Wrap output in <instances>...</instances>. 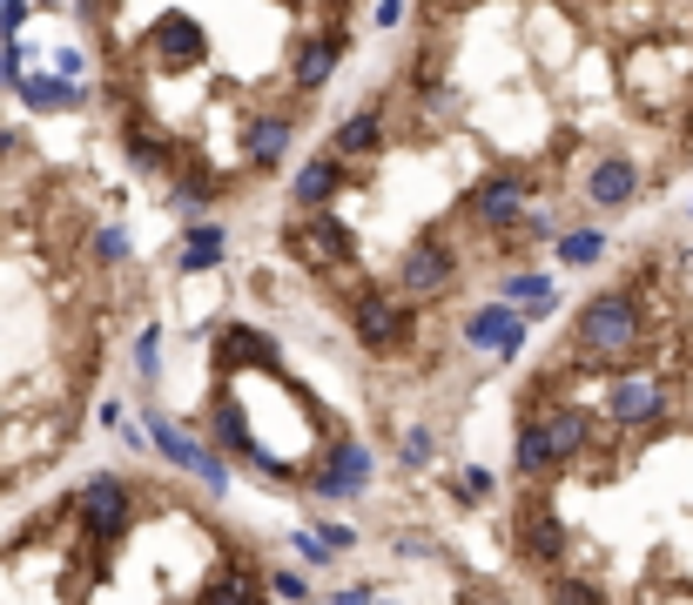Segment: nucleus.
I'll list each match as a JSON object with an SVG mask.
<instances>
[{
	"instance_id": "0eeeda50",
	"label": "nucleus",
	"mask_w": 693,
	"mask_h": 605,
	"mask_svg": "<svg viewBox=\"0 0 693 605\" xmlns=\"http://www.w3.org/2000/svg\"><path fill=\"white\" fill-rule=\"evenodd\" d=\"M343 48H351V41H343V28H330V34H310V41H297V88L303 95H317L323 88V81L337 74V61H343Z\"/></svg>"
},
{
	"instance_id": "dca6fc26",
	"label": "nucleus",
	"mask_w": 693,
	"mask_h": 605,
	"mask_svg": "<svg viewBox=\"0 0 693 605\" xmlns=\"http://www.w3.org/2000/svg\"><path fill=\"white\" fill-rule=\"evenodd\" d=\"M337 189H343V161H337V155H317L310 168H297V182H290V196H297L310 216H317V209H323Z\"/></svg>"
},
{
	"instance_id": "ddd939ff",
	"label": "nucleus",
	"mask_w": 693,
	"mask_h": 605,
	"mask_svg": "<svg viewBox=\"0 0 693 605\" xmlns=\"http://www.w3.org/2000/svg\"><path fill=\"white\" fill-rule=\"evenodd\" d=\"M128 498H135V491H128V478H115V471H89V478L74 484L68 511H74V518H81V511H135Z\"/></svg>"
},
{
	"instance_id": "7ed1b4c3",
	"label": "nucleus",
	"mask_w": 693,
	"mask_h": 605,
	"mask_svg": "<svg viewBox=\"0 0 693 605\" xmlns=\"http://www.w3.org/2000/svg\"><path fill=\"white\" fill-rule=\"evenodd\" d=\"M526 316H518L511 303H485V310H472L465 316V343H472V351H492L498 364H511L518 351H526Z\"/></svg>"
},
{
	"instance_id": "b1692460",
	"label": "nucleus",
	"mask_w": 693,
	"mask_h": 605,
	"mask_svg": "<svg viewBox=\"0 0 693 605\" xmlns=\"http://www.w3.org/2000/svg\"><path fill=\"white\" fill-rule=\"evenodd\" d=\"M552 236L566 242V216L559 209H532L526 222H518V242H552Z\"/></svg>"
},
{
	"instance_id": "9b49d317",
	"label": "nucleus",
	"mask_w": 693,
	"mask_h": 605,
	"mask_svg": "<svg viewBox=\"0 0 693 605\" xmlns=\"http://www.w3.org/2000/svg\"><path fill=\"white\" fill-rule=\"evenodd\" d=\"M290 135H297V122H290V115H256V122L242 128V148H249V161H256V168H283Z\"/></svg>"
},
{
	"instance_id": "f257e3e1",
	"label": "nucleus",
	"mask_w": 693,
	"mask_h": 605,
	"mask_svg": "<svg viewBox=\"0 0 693 605\" xmlns=\"http://www.w3.org/2000/svg\"><path fill=\"white\" fill-rule=\"evenodd\" d=\"M351 330H358V343L371 357H391V351H404V343L417 336V310L411 303H391V296H358V310H351Z\"/></svg>"
},
{
	"instance_id": "7c9ffc66",
	"label": "nucleus",
	"mask_w": 693,
	"mask_h": 605,
	"mask_svg": "<svg viewBox=\"0 0 693 605\" xmlns=\"http://www.w3.org/2000/svg\"><path fill=\"white\" fill-rule=\"evenodd\" d=\"M371 21H377V28H404L411 8H391V0H384V8H371Z\"/></svg>"
},
{
	"instance_id": "1a4fd4ad",
	"label": "nucleus",
	"mask_w": 693,
	"mask_h": 605,
	"mask_svg": "<svg viewBox=\"0 0 693 605\" xmlns=\"http://www.w3.org/2000/svg\"><path fill=\"white\" fill-rule=\"evenodd\" d=\"M216 357H223L229 371H242V364H249V371H270V364H277V343H270L263 330H249V323H229V330L216 336Z\"/></svg>"
},
{
	"instance_id": "cd10ccee",
	"label": "nucleus",
	"mask_w": 693,
	"mask_h": 605,
	"mask_svg": "<svg viewBox=\"0 0 693 605\" xmlns=\"http://www.w3.org/2000/svg\"><path fill=\"white\" fill-rule=\"evenodd\" d=\"M270 592L290 598V605H310V578L303 572H270Z\"/></svg>"
},
{
	"instance_id": "f03ea898",
	"label": "nucleus",
	"mask_w": 693,
	"mask_h": 605,
	"mask_svg": "<svg viewBox=\"0 0 693 605\" xmlns=\"http://www.w3.org/2000/svg\"><path fill=\"white\" fill-rule=\"evenodd\" d=\"M452 283H458V255H452V242H417L404 263H397L404 303H417V296H445Z\"/></svg>"
},
{
	"instance_id": "72a5a7b5",
	"label": "nucleus",
	"mask_w": 693,
	"mask_h": 605,
	"mask_svg": "<svg viewBox=\"0 0 693 605\" xmlns=\"http://www.w3.org/2000/svg\"><path fill=\"white\" fill-rule=\"evenodd\" d=\"M21 148H28V142H21L14 128H0V155H21Z\"/></svg>"
},
{
	"instance_id": "aec40b11",
	"label": "nucleus",
	"mask_w": 693,
	"mask_h": 605,
	"mask_svg": "<svg viewBox=\"0 0 693 605\" xmlns=\"http://www.w3.org/2000/svg\"><path fill=\"white\" fill-rule=\"evenodd\" d=\"M223 255H229V236H223L216 222H196L189 242H183V255H176V270H183V277H203V270L223 263Z\"/></svg>"
},
{
	"instance_id": "5701e85b",
	"label": "nucleus",
	"mask_w": 693,
	"mask_h": 605,
	"mask_svg": "<svg viewBox=\"0 0 693 605\" xmlns=\"http://www.w3.org/2000/svg\"><path fill=\"white\" fill-rule=\"evenodd\" d=\"M599 249H606V236H599V229H572V236L559 242V263H572V270H586V263H592V255H599Z\"/></svg>"
},
{
	"instance_id": "a211bd4d",
	"label": "nucleus",
	"mask_w": 693,
	"mask_h": 605,
	"mask_svg": "<svg viewBox=\"0 0 693 605\" xmlns=\"http://www.w3.org/2000/svg\"><path fill=\"white\" fill-rule=\"evenodd\" d=\"M498 303H526V323H539V316H552L559 290H552V277L518 270V277H498Z\"/></svg>"
},
{
	"instance_id": "c85d7f7f",
	"label": "nucleus",
	"mask_w": 693,
	"mask_h": 605,
	"mask_svg": "<svg viewBox=\"0 0 693 605\" xmlns=\"http://www.w3.org/2000/svg\"><path fill=\"white\" fill-rule=\"evenodd\" d=\"M310 532H317V545H323L330 559H337V552H351V545H358V532H351V525H310Z\"/></svg>"
},
{
	"instance_id": "f8f14e48",
	"label": "nucleus",
	"mask_w": 693,
	"mask_h": 605,
	"mask_svg": "<svg viewBox=\"0 0 693 605\" xmlns=\"http://www.w3.org/2000/svg\"><path fill=\"white\" fill-rule=\"evenodd\" d=\"M14 95H21L34 115H61V108H81V102H89V88H81V81H61V74H28Z\"/></svg>"
},
{
	"instance_id": "4468645a",
	"label": "nucleus",
	"mask_w": 693,
	"mask_h": 605,
	"mask_svg": "<svg viewBox=\"0 0 693 605\" xmlns=\"http://www.w3.org/2000/svg\"><path fill=\"white\" fill-rule=\"evenodd\" d=\"M148 445H155V451H162L168 465H176V471H196V478L209 471V451H203V445L189 438V430H176L168 417H148Z\"/></svg>"
},
{
	"instance_id": "393cba45",
	"label": "nucleus",
	"mask_w": 693,
	"mask_h": 605,
	"mask_svg": "<svg viewBox=\"0 0 693 605\" xmlns=\"http://www.w3.org/2000/svg\"><path fill=\"white\" fill-rule=\"evenodd\" d=\"M95 263H102V270L128 263V229H95Z\"/></svg>"
},
{
	"instance_id": "4be33fe9",
	"label": "nucleus",
	"mask_w": 693,
	"mask_h": 605,
	"mask_svg": "<svg viewBox=\"0 0 693 605\" xmlns=\"http://www.w3.org/2000/svg\"><path fill=\"white\" fill-rule=\"evenodd\" d=\"M546 605H606V585H592V578H572V572H559V578L546 585Z\"/></svg>"
},
{
	"instance_id": "bb28decb",
	"label": "nucleus",
	"mask_w": 693,
	"mask_h": 605,
	"mask_svg": "<svg viewBox=\"0 0 693 605\" xmlns=\"http://www.w3.org/2000/svg\"><path fill=\"white\" fill-rule=\"evenodd\" d=\"M155 343H162V330L148 323V330H142V343H135V371H142V384H155V377H162V364H155Z\"/></svg>"
},
{
	"instance_id": "2eb2a0df",
	"label": "nucleus",
	"mask_w": 693,
	"mask_h": 605,
	"mask_svg": "<svg viewBox=\"0 0 693 605\" xmlns=\"http://www.w3.org/2000/svg\"><path fill=\"white\" fill-rule=\"evenodd\" d=\"M209 202H216V182L203 176V168H196V161H183V168H176V182H168V209H176V216H183V222L196 229Z\"/></svg>"
},
{
	"instance_id": "39448f33",
	"label": "nucleus",
	"mask_w": 693,
	"mask_h": 605,
	"mask_svg": "<svg viewBox=\"0 0 693 605\" xmlns=\"http://www.w3.org/2000/svg\"><path fill=\"white\" fill-rule=\"evenodd\" d=\"M640 161L633 155H599L592 161V176H586V196H592V209H627L633 196H640Z\"/></svg>"
},
{
	"instance_id": "6ab92c4d",
	"label": "nucleus",
	"mask_w": 693,
	"mask_h": 605,
	"mask_svg": "<svg viewBox=\"0 0 693 605\" xmlns=\"http://www.w3.org/2000/svg\"><path fill=\"white\" fill-rule=\"evenodd\" d=\"M518 471H526V478H552L559 471V458L546 445V424L532 410H518Z\"/></svg>"
},
{
	"instance_id": "6e6552de",
	"label": "nucleus",
	"mask_w": 693,
	"mask_h": 605,
	"mask_svg": "<svg viewBox=\"0 0 693 605\" xmlns=\"http://www.w3.org/2000/svg\"><path fill=\"white\" fill-rule=\"evenodd\" d=\"M122 148H128V161H135V168H148V176H155V168H168V182H176V168L189 161L176 142H162V135H155L148 122H135V115H128V128H122Z\"/></svg>"
},
{
	"instance_id": "c756f323",
	"label": "nucleus",
	"mask_w": 693,
	"mask_h": 605,
	"mask_svg": "<svg viewBox=\"0 0 693 605\" xmlns=\"http://www.w3.org/2000/svg\"><path fill=\"white\" fill-rule=\"evenodd\" d=\"M397 458H404V465H431V430H404Z\"/></svg>"
},
{
	"instance_id": "a878e982",
	"label": "nucleus",
	"mask_w": 693,
	"mask_h": 605,
	"mask_svg": "<svg viewBox=\"0 0 693 605\" xmlns=\"http://www.w3.org/2000/svg\"><path fill=\"white\" fill-rule=\"evenodd\" d=\"M492 491H498V478H492L485 465H472V471H458V498H465V504H485Z\"/></svg>"
},
{
	"instance_id": "473e14b6",
	"label": "nucleus",
	"mask_w": 693,
	"mask_h": 605,
	"mask_svg": "<svg viewBox=\"0 0 693 605\" xmlns=\"http://www.w3.org/2000/svg\"><path fill=\"white\" fill-rule=\"evenodd\" d=\"M371 598H377V592H371V585H351V592H343V598H337V605H371Z\"/></svg>"
},
{
	"instance_id": "20e7f679",
	"label": "nucleus",
	"mask_w": 693,
	"mask_h": 605,
	"mask_svg": "<svg viewBox=\"0 0 693 605\" xmlns=\"http://www.w3.org/2000/svg\"><path fill=\"white\" fill-rule=\"evenodd\" d=\"M472 216L492 222V229H518V222L532 216V182L526 176H492V182H478L472 189Z\"/></svg>"
},
{
	"instance_id": "f3484780",
	"label": "nucleus",
	"mask_w": 693,
	"mask_h": 605,
	"mask_svg": "<svg viewBox=\"0 0 693 605\" xmlns=\"http://www.w3.org/2000/svg\"><path fill=\"white\" fill-rule=\"evenodd\" d=\"M384 148V115L377 108H358L351 122H337V135H330V155L343 161V155H377Z\"/></svg>"
},
{
	"instance_id": "412c9836",
	"label": "nucleus",
	"mask_w": 693,
	"mask_h": 605,
	"mask_svg": "<svg viewBox=\"0 0 693 605\" xmlns=\"http://www.w3.org/2000/svg\"><path fill=\"white\" fill-rule=\"evenodd\" d=\"M566 545H572V539H566V525H559L552 511H539V504H532V511H526V552L552 572V565L566 559Z\"/></svg>"
},
{
	"instance_id": "423d86ee",
	"label": "nucleus",
	"mask_w": 693,
	"mask_h": 605,
	"mask_svg": "<svg viewBox=\"0 0 693 605\" xmlns=\"http://www.w3.org/2000/svg\"><path fill=\"white\" fill-rule=\"evenodd\" d=\"M364 484H371V451H364L358 438H337V451H330L317 491H323V498H358Z\"/></svg>"
},
{
	"instance_id": "9d476101",
	"label": "nucleus",
	"mask_w": 693,
	"mask_h": 605,
	"mask_svg": "<svg viewBox=\"0 0 693 605\" xmlns=\"http://www.w3.org/2000/svg\"><path fill=\"white\" fill-rule=\"evenodd\" d=\"M155 48H162V67H196V61H203V28H196V14H162V21H155Z\"/></svg>"
},
{
	"instance_id": "2f4dec72",
	"label": "nucleus",
	"mask_w": 693,
	"mask_h": 605,
	"mask_svg": "<svg viewBox=\"0 0 693 605\" xmlns=\"http://www.w3.org/2000/svg\"><path fill=\"white\" fill-rule=\"evenodd\" d=\"M95 417H102L108 430H128V417H122V404H115V397H102V404H95Z\"/></svg>"
}]
</instances>
